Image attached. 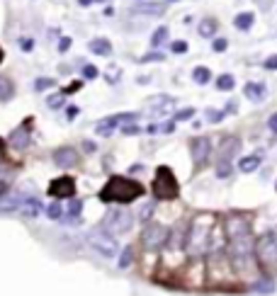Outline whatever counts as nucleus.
Instances as JSON below:
<instances>
[{
	"mask_svg": "<svg viewBox=\"0 0 277 296\" xmlns=\"http://www.w3.org/2000/svg\"><path fill=\"white\" fill-rule=\"evenodd\" d=\"M216 231V216L214 214H197L185 231V252L187 258H202L212 248V238Z\"/></svg>",
	"mask_w": 277,
	"mask_h": 296,
	"instance_id": "obj_1",
	"label": "nucleus"
},
{
	"mask_svg": "<svg viewBox=\"0 0 277 296\" xmlns=\"http://www.w3.org/2000/svg\"><path fill=\"white\" fill-rule=\"evenodd\" d=\"M144 185L131 180V177H122V175H112L105 187L100 189V202L105 204H131L136 202L138 197H144Z\"/></svg>",
	"mask_w": 277,
	"mask_h": 296,
	"instance_id": "obj_2",
	"label": "nucleus"
},
{
	"mask_svg": "<svg viewBox=\"0 0 277 296\" xmlns=\"http://www.w3.org/2000/svg\"><path fill=\"white\" fill-rule=\"evenodd\" d=\"M255 262L265 274H275L277 272V233L265 231L263 236H258L255 241Z\"/></svg>",
	"mask_w": 277,
	"mask_h": 296,
	"instance_id": "obj_3",
	"label": "nucleus"
},
{
	"mask_svg": "<svg viewBox=\"0 0 277 296\" xmlns=\"http://www.w3.org/2000/svg\"><path fill=\"white\" fill-rule=\"evenodd\" d=\"M151 192L156 197V202H173V199H177L180 185H177V177L173 175V170L168 165H158L153 185H151Z\"/></svg>",
	"mask_w": 277,
	"mask_h": 296,
	"instance_id": "obj_4",
	"label": "nucleus"
},
{
	"mask_svg": "<svg viewBox=\"0 0 277 296\" xmlns=\"http://www.w3.org/2000/svg\"><path fill=\"white\" fill-rule=\"evenodd\" d=\"M88 245H90L97 255H102V258H117L120 255V243H117V238L112 236V233H107L105 228H92L90 233H88Z\"/></svg>",
	"mask_w": 277,
	"mask_h": 296,
	"instance_id": "obj_5",
	"label": "nucleus"
},
{
	"mask_svg": "<svg viewBox=\"0 0 277 296\" xmlns=\"http://www.w3.org/2000/svg\"><path fill=\"white\" fill-rule=\"evenodd\" d=\"M131 226H134V216L131 212L127 209H110V212L105 214V219H102V228L112 236H124V233L131 231Z\"/></svg>",
	"mask_w": 277,
	"mask_h": 296,
	"instance_id": "obj_6",
	"label": "nucleus"
},
{
	"mask_svg": "<svg viewBox=\"0 0 277 296\" xmlns=\"http://www.w3.org/2000/svg\"><path fill=\"white\" fill-rule=\"evenodd\" d=\"M168 238H170L168 226H163V223H148L146 228H144V233H141V245L148 252H161L168 245Z\"/></svg>",
	"mask_w": 277,
	"mask_h": 296,
	"instance_id": "obj_7",
	"label": "nucleus"
},
{
	"mask_svg": "<svg viewBox=\"0 0 277 296\" xmlns=\"http://www.w3.org/2000/svg\"><path fill=\"white\" fill-rule=\"evenodd\" d=\"M136 121H138V114H136V112H122V114H110V117H105V119L97 121L95 131H97L100 136H110L112 131L117 129V126H127V124H136Z\"/></svg>",
	"mask_w": 277,
	"mask_h": 296,
	"instance_id": "obj_8",
	"label": "nucleus"
},
{
	"mask_svg": "<svg viewBox=\"0 0 277 296\" xmlns=\"http://www.w3.org/2000/svg\"><path fill=\"white\" fill-rule=\"evenodd\" d=\"M148 107V117L151 119H163V117H168V114H173L175 112V97H170V95H156V97H151V100L146 102Z\"/></svg>",
	"mask_w": 277,
	"mask_h": 296,
	"instance_id": "obj_9",
	"label": "nucleus"
},
{
	"mask_svg": "<svg viewBox=\"0 0 277 296\" xmlns=\"http://www.w3.org/2000/svg\"><path fill=\"white\" fill-rule=\"evenodd\" d=\"M248 233H253V228H250V221L243 214H229L224 219V236H226V241L239 238V236H248Z\"/></svg>",
	"mask_w": 277,
	"mask_h": 296,
	"instance_id": "obj_10",
	"label": "nucleus"
},
{
	"mask_svg": "<svg viewBox=\"0 0 277 296\" xmlns=\"http://www.w3.org/2000/svg\"><path fill=\"white\" fill-rule=\"evenodd\" d=\"M49 195L54 197L56 202L61 199H73L75 197V180L71 175H61L49 182Z\"/></svg>",
	"mask_w": 277,
	"mask_h": 296,
	"instance_id": "obj_11",
	"label": "nucleus"
},
{
	"mask_svg": "<svg viewBox=\"0 0 277 296\" xmlns=\"http://www.w3.org/2000/svg\"><path fill=\"white\" fill-rule=\"evenodd\" d=\"M190 153H192L194 165L204 167L207 165V160H209V153H212V141L207 139V136H197V139H192V143H190Z\"/></svg>",
	"mask_w": 277,
	"mask_h": 296,
	"instance_id": "obj_12",
	"label": "nucleus"
},
{
	"mask_svg": "<svg viewBox=\"0 0 277 296\" xmlns=\"http://www.w3.org/2000/svg\"><path fill=\"white\" fill-rule=\"evenodd\" d=\"M241 151V139L239 136H224L216 151V163H231L233 156Z\"/></svg>",
	"mask_w": 277,
	"mask_h": 296,
	"instance_id": "obj_13",
	"label": "nucleus"
},
{
	"mask_svg": "<svg viewBox=\"0 0 277 296\" xmlns=\"http://www.w3.org/2000/svg\"><path fill=\"white\" fill-rule=\"evenodd\" d=\"M54 163L58 167H75L78 165V160H81V156H78V151H75L73 146H61L54 151Z\"/></svg>",
	"mask_w": 277,
	"mask_h": 296,
	"instance_id": "obj_14",
	"label": "nucleus"
},
{
	"mask_svg": "<svg viewBox=\"0 0 277 296\" xmlns=\"http://www.w3.org/2000/svg\"><path fill=\"white\" fill-rule=\"evenodd\" d=\"M29 124H32V119H27L25 121V124H22V126H17V129L12 131V134H10L8 136V143L12 148H17V151H22V148H27L29 146Z\"/></svg>",
	"mask_w": 277,
	"mask_h": 296,
	"instance_id": "obj_15",
	"label": "nucleus"
},
{
	"mask_svg": "<svg viewBox=\"0 0 277 296\" xmlns=\"http://www.w3.org/2000/svg\"><path fill=\"white\" fill-rule=\"evenodd\" d=\"M44 212V204L39 197H22V204H19V214L25 219H37L39 214Z\"/></svg>",
	"mask_w": 277,
	"mask_h": 296,
	"instance_id": "obj_16",
	"label": "nucleus"
},
{
	"mask_svg": "<svg viewBox=\"0 0 277 296\" xmlns=\"http://www.w3.org/2000/svg\"><path fill=\"white\" fill-rule=\"evenodd\" d=\"M243 95H246L250 102H263L268 97V85L265 83H246Z\"/></svg>",
	"mask_w": 277,
	"mask_h": 296,
	"instance_id": "obj_17",
	"label": "nucleus"
},
{
	"mask_svg": "<svg viewBox=\"0 0 277 296\" xmlns=\"http://www.w3.org/2000/svg\"><path fill=\"white\" fill-rule=\"evenodd\" d=\"M19 204H22V197L15 195V192H8V195L0 199V214L19 212Z\"/></svg>",
	"mask_w": 277,
	"mask_h": 296,
	"instance_id": "obj_18",
	"label": "nucleus"
},
{
	"mask_svg": "<svg viewBox=\"0 0 277 296\" xmlns=\"http://www.w3.org/2000/svg\"><path fill=\"white\" fill-rule=\"evenodd\" d=\"M90 51L92 54H97V56H110L112 54V44H110V39H105V37H95L90 39Z\"/></svg>",
	"mask_w": 277,
	"mask_h": 296,
	"instance_id": "obj_19",
	"label": "nucleus"
},
{
	"mask_svg": "<svg viewBox=\"0 0 277 296\" xmlns=\"http://www.w3.org/2000/svg\"><path fill=\"white\" fill-rule=\"evenodd\" d=\"M166 8L163 5H158V3H138L136 8H134V15H163Z\"/></svg>",
	"mask_w": 277,
	"mask_h": 296,
	"instance_id": "obj_20",
	"label": "nucleus"
},
{
	"mask_svg": "<svg viewBox=\"0 0 277 296\" xmlns=\"http://www.w3.org/2000/svg\"><path fill=\"white\" fill-rule=\"evenodd\" d=\"M216 29H219V22L214 17H204L202 22H200V27H197V32H200V37H216Z\"/></svg>",
	"mask_w": 277,
	"mask_h": 296,
	"instance_id": "obj_21",
	"label": "nucleus"
},
{
	"mask_svg": "<svg viewBox=\"0 0 277 296\" xmlns=\"http://www.w3.org/2000/svg\"><path fill=\"white\" fill-rule=\"evenodd\" d=\"M253 22H255V15L253 12H239L236 17H233V27L241 29V32H248L253 27Z\"/></svg>",
	"mask_w": 277,
	"mask_h": 296,
	"instance_id": "obj_22",
	"label": "nucleus"
},
{
	"mask_svg": "<svg viewBox=\"0 0 277 296\" xmlns=\"http://www.w3.org/2000/svg\"><path fill=\"white\" fill-rule=\"evenodd\" d=\"M260 167V156L258 153H253V156H246L239 160V170L241 173H255Z\"/></svg>",
	"mask_w": 277,
	"mask_h": 296,
	"instance_id": "obj_23",
	"label": "nucleus"
},
{
	"mask_svg": "<svg viewBox=\"0 0 277 296\" xmlns=\"http://www.w3.org/2000/svg\"><path fill=\"white\" fill-rule=\"evenodd\" d=\"M12 97H15V85H12V80L5 78V75H0V102H10Z\"/></svg>",
	"mask_w": 277,
	"mask_h": 296,
	"instance_id": "obj_24",
	"label": "nucleus"
},
{
	"mask_svg": "<svg viewBox=\"0 0 277 296\" xmlns=\"http://www.w3.org/2000/svg\"><path fill=\"white\" fill-rule=\"evenodd\" d=\"M192 80L197 85H207L209 80H212V73H209V68H204V66H197L192 71Z\"/></svg>",
	"mask_w": 277,
	"mask_h": 296,
	"instance_id": "obj_25",
	"label": "nucleus"
},
{
	"mask_svg": "<svg viewBox=\"0 0 277 296\" xmlns=\"http://www.w3.org/2000/svg\"><path fill=\"white\" fill-rule=\"evenodd\" d=\"M236 88V80H233V75L224 73L216 78V90H222V93H229V90H233Z\"/></svg>",
	"mask_w": 277,
	"mask_h": 296,
	"instance_id": "obj_26",
	"label": "nucleus"
},
{
	"mask_svg": "<svg viewBox=\"0 0 277 296\" xmlns=\"http://www.w3.org/2000/svg\"><path fill=\"white\" fill-rule=\"evenodd\" d=\"M64 214H66V209H64V204H61V202H51V204H49V209H46V216H49V219H54V221H61V219H64Z\"/></svg>",
	"mask_w": 277,
	"mask_h": 296,
	"instance_id": "obj_27",
	"label": "nucleus"
},
{
	"mask_svg": "<svg viewBox=\"0 0 277 296\" xmlns=\"http://www.w3.org/2000/svg\"><path fill=\"white\" fill-rule=\"evenodd\" d=\"M131 260H134V248H131V245H127V248H124V250L120 252V260H117L120 269L131 267Z\"/></svg>",
	"mask_w": 277,
	"mask_h": 296,
	"instance_id": "obj_28",
	"label": "nucleus"
},
{
	"mask_svg": "<svg viewBox=\"0 0 277 296\" xmlns=\"http://www.w3.org/2000/svg\"><path fill=\"white\" fill-rule=\"evenodd\" d=\"M168 41V27H158L153 34H151V47H163Z\"/></svg>",
	"mask_w": 277,
	"mask_h": 296,
	"instance_id": "obj_29",
	"label": "nucleus"
},
{
	"mask_svg": "<svg viewBox=\"0 0 277 296\" xmlns=\"http://www.w3.org/2000/svg\"><path fill=\"white\" fill-rule=\"evenodd\" d=\"M153 209H156V202H146L141 209H138V221L146 223L151 221V216H153Z\"/></svg>",
	"mask_w": 277,
	"mask_h": 296,
	"instance_id": "obj_30",
	"label": "nucleus"
},
{
	"mask_svg": "<svg viewBox=\"0 0 277 296\" xmlns=\"http://www.w3.org/2000/svg\"><path fill=\"white\" fill-rule=\"evenodd\" d=\"M46 104H49V110H61V107L66 104V95H64V93L51 95V97L46 100Z\"/></svg>",
	"mask_w": 277,
	"mask_h": 296,
	"instance_id": "obj_31",
	"label": "nucleus"
},
{
	"mask_svg": "<svg viewBox=\"0 0 277 296\" xmlns=\"http://www.w3.org/2000/svg\"><path fill=\"white\" fill-rule=\"evenodd\" d=\"M54 85H56L54 78H37V80H34V90L42 93V90H49V88H54Z\"/></svg>",
	"mask_w": 277,
	"mask_h": 296,
	"instance_id": "obj_32",
	"label": "nucleus"
},
{
	"mask_svg": "<svg viewBox=\"0 0 277 296\" xmlns=\"http://www.w3.org/2000/svg\"><path fill=\"white\" fill-rule=\"evenodd\" d=\"M231 173H233V165H231V163H216V177H219V180H226Z\"/></svg>",
	"mask_w": 277,
	"mask_h": 296,
	"instance_id": "obj_33",
	"label": "nucleus"
},
{
	"mask_svg": "<svg viewBox=\"0 0 277 296\" xmlns=\"http://www.w3.org/2000/svg\"><path fill=\"white\" fill-rule=\"evenodd\" d=\"M253 289L260 291V294H270V291H275V284H272V279H265V282H255Z\"/></svg>",
	"mask_w": 277,
	"mask_h": 296,
	"instance_id": "obj_34",
	"label": "nucleus"
},
{
	"mask_svg": "<svg viewBox=\"0 0 277 296\" xmlns=\"http://www.w3.org/2000/svg\"><path fill=\"white\" fill-rule=\"evenodd\" d=\"M166 54L163 51H148V54L141 56V64H153V61H163Z\"/></svg>",
	"mask_w": 277,
	"mask_h": 296,
	"instance_id": "obj_35",
	"label": "nucleus"
},
{
	"mask_svg": "<svg viewBox=\"0 0 277 296\" xmlns=\"http://www.w3.org/2000/svg\"><path fill=\"white\" fill-rule=\"evenodd\" d=\"M192 117H194V110H192V107H185V110L175 112L173 121H187V119H192Z\"/></svg>",
	"mask_w": 277,
	"mask_h": 296,
	"instance_id": "obj_36",
	"label": "nucleus"
},
{
	"mask_svg": "<svg viewBox=\"0 0 277 296\" xmlns=\"http://www.w3.org/2000/svg\"><path fill=\"white\" fill-rule=\"evenodd\" d=\"M120 78H122V68L120 66H110V71H107V83L114 85Z\"/></svg>",
	"mask_w": 277,
	"mask_h": 296,
	"instance_id": "obj_37",
	"label": "nucleus"
},
{
	"mask_svg": "<svg viewBox=\"0 0 277 296\" xmlns=\"http://www.w3.org/2000/svg\"><path fill=\"white\" fill-rule=\"evenodd\" d=\"M224 114H226L224 110H207V121H209V124H216V121L224 119Z\"/></svg>",
	"mask_w": 277,
	"mask_h": 296,
	"instance_id": "obj_38",
	"label": "nucleus"
},
{
	"mask_svg": "<svg viewBox=\"0 0 277 296\" xmlns=\"http://www.w3.org/2000/svg\"><path fill=\"white\" fill-rule=\"evenodd\" d=\"M212 49L216 51V54H224V51L229 49V41H226V39H214V41H212Z\"/></svg>",
	"mask_w": 277,
	"mask_h": 296,
	"instance_id": "obj_39",
	"label": "nucleus"
},
{
	"mask_svg": "<svg viewBox=\"0 0 277 296\" xmlns=\"http://www.w3.org/2000/svg\"><path fill=\"white\" fill-rule=\"evenodd\" d=\"M83 78H85V80H92V78H97V68H95V66H90V64H85V66H83Z\"/></svg>",
	"mask_w": 277,
	"mask_h": 296,
	"instance_id": "obj_40",
	"label": "nucleus"
},
{
	"mask_svg": "<svg viewBox=\"0 0 277 296\" xmlns=\"http://www.w3.org/2000/svg\"><path fill=\"white\" fill-rule=\"evenodd\" d=\"M170 51H173V54H187V41H173V44H170Z\"/></svg>",
	"mask_w": 277,
	"mask_h": 296,
	"instance_id": "obj_41",
	"label": "nucleus"
},
{
	"mask_svg": "<svg viewBox=\"0 0 277 296\" xmlns=\"http://www.w3.org/2000/svg\"><path fill=\"white\" fill-rule=\"evenodd\" d=\"M263 68H268V71H277V54L268 56V58H265V64H263Z\"/></svg>",
	"mask_w": 277,
	"mask_h": 296,
	"instance_id": "obj_42",
	"label": "nucleus"
},
{
	"mask_svg": "<svg viewBox=\"0 0 277 296\" xmlns=\"http://www.w3.org/2000/svg\"><path fill=\"white\" fill-rule=\"evenodd\" d=\"M138 131H141L138 124H127V126H122V134H127V136H134V134H138Z\"/></svg>",
	"mask_w": 277,
	"mask_h": 296,
	"instance_id": "obj_43",
	"label": "nucleus"
},
{
	"mask_svg": "<svg viewBox=\"0 0 277 296\" xmlns=\"http://www.w3.org/2000/svg\"><path fill=\"white\" fill-rule=\"evenodd\" d=\"M68 49H71V37H61V39H58V51L66 54Z\"/></svg>",
	"mask_w": 277,
	"mask_h": 296,
	"instance_id": "obj_44",
	"label": "nucleus"
},
{
	"mask_svg": "<svg viewBox=\"0 0 277 296\" xmlns=\"http://www.w3.org/2000/svg\"><path fill=\"white\" fill-rule=\"evenodd\" d=\"M19 49H22V51H32V49H34V41H32V39H19Z\"/></svg>",
	"mask_w": 277,
	"mask_h": 296,
	"instance_id": "obj_45",
	"label": "nucleus"
},
{
	"mask_svg": "<svg viewBox=\"0 0 277 296\" xmlns=\"http://www.w3.org/2000/svg\"><path fill=\"white\" fill-rule=\"evenodd\" d=\"M81 88H83V83H81V80H75V83H71L68 88H66V90H61V93H64V95H71V93H75V90H81Z\"/></svg>",
	"mask_w": 277,
	"mask_h": 296,
	"instance_id": "obj_46",
	"label": "nucleus"
},
{
	"mask_svg": "<svg viewBox=\"0 0 277 296\" xmlns=\"http://www.w3.org/2000/svg\"><path fill=\"white\" fill-rule=\"evenodd\" d=\"M268 129L277 136V112H275V114H270V119H268Z\"/></svg>",
	"mask_w": 277,
	"mask_h": 296,
	"instance_id": "obj_47",
	"label": "nucleus"
},
{
	"mask_svg": "<svg viewBox=\"0 0 277 296\" xmlns=\"http://www.w3.org/2000/svg\"><path fill=\"white\" fill-rule=\"evenodd\" d=\"M8 192H10V182L8 180H0V199L8 195Z\"/></svg>",
	"mask_w": 277,
	"mask_h": 296,
	"instance_id": "obj_48",
	"label": "nucleus"
},
{
	"mask_svg": "<svg viewBox=\"0 0 277 296\" xmlns=\"http://www.w3.org/2000/svg\"><path fill=\"white\" fill-rule=\"evenodd\" d=\"M173 129H175V121H166L163 126H158V131H163V134H170Z\"/></svg>",
	"mask_w": 277,
	"mask_h": 296,
	"instance_id": "obj_49",
	"label": "nucleus"
},
{
	"mask_svg": "<svg viewBox=\"0 0 277 296\" xmlns=\"http://www.w3.org/2000/svg\"><path fill=\"white\" fill-rule=\"evenodd\" d=\"M236 110H239V104H236V102L231 100V102H226V110H224V112H226V114H233Z\"/></svg>",
	"mask_w": 277,
	"mask_h": 296,
	"instance_id": "obj_50",
	"label": "nucleus"
},
{
	"mask_svg": "<svg viewBox=\"0 0 277 296\" xmlns=\"http://www.w3.org/2000/svg\"><path fill=\"white\" fill-rule=\"evenodd\" d=\"M0 180H8V167L0 163Z\"/></svg>",
	"mask_w": 277,
	"mask_h": 296,
	"instance_id": "obj_51",
	"label": "nucleus"
},
{
	"mask_svg": "<svg viewBox=\"0 0 277 296\" xmlns=\"http://www.w3.org/2000/svg\"><path fill=\"white\" fill-rule=\"evenodd\" d=\"M66 114H68V119H73L75 114H78V107H68V112H66Z\"/></svg>",
	"mask_w": 277,
	"mask_h": 296,
	"instance_id": "obj_52",
	"label": "nucleus"
},
{
	"mask_svg": "<svg viewBox=\"0 0 277 296\" xmlns=\"http://www.w3.org/2000/svg\"><path fill=\"white\" fill-rule=\"evenodd\" d=\"M141 170H144V165L138 163V165H131V170H129V173H141Z\"/></svg>",
	"mask_w": 277,
	"mask_h": 296,
	"instance_id": "obj_53",
	"label": "nucleus"
},
{
	"mask_svg": "<svg viewBox=\"0 0 277 296\" xmlns=\"http://www.w3.org/2000/svg\"><path fill=\"white\" fill-rule=\"evenodd\" d=\"M78 3H81V8H90L92 5V0H78Z\"/></svg>",
	"mask_w": 277,
	"mask_h": 296,
	"instance_id": "obj_54",
	"label": "nucleus"
},
{
	"mask_svg": "<svg viewBox=\"0 0 277 296\" xmlns=\"http://www.w3.org/2000/svg\"><path fill=\"white\" fill-rule=\"evenodd\" d=\"M3 151H5V141L0 139V153H3Z\"/></svg>",
	"mask_w": 277,
	"mask_h": 296,
	"instance_id": "obj_55",
	"label": "nucleus"
},
{
	"mask_svg": "<svg viewBox=\"0 0 277 296\" xmlns=\"http://www.w3.org/2000/svg\"><path fill=\"white\" fill-rule=\"evenodd\" d=\"M3 58H5V51H3V49H0V64H3Z\"/></svg>",
	"mask_w": 277,
	"mask_h": 296,
	"instance_id": "obj_56",
	"label": "nucleus"
}]
</instances>
